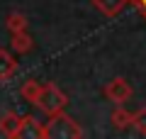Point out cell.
Here are the masks:
<instances>
[{"mask_svg":"<svg viewBox=\"0 0 146 139\" xmlns=\"http://www.w3.org/2000/svg\"><path fill=\"white\" fill-rule=\"evenodd\" d=\"M36 105H39L44 112L56 115L58 110L66 105V95H63V93L58 90L54 83H49V86H44L42 90H39V95H36Z\"/></svg>","mask_w":146,"mask_h":139,"instance_id":"obj_1","label":"cell"},{"mask_svg":"<svg viewBox=\"0 0 146 139\" xmlns=\"http://www.w3.org/2000/svg\"><path fill=\"white\" fill-rule=\"evenodd\" d=\"M46 137H80V129L68 117H54L46 127Z\"/></svg>","mask_w":146,"mask_h":139,"instance_id":"obj_2","label":"cell"},{"mask_svg":"<svg viewBox=\"0 0 146 139\" xmlns=\"http://www.w3.org/2000/svg\"><path fill=\"white\" fill-rule=\"evenodd\" d=\"M98 10H102L105 15H117L124 7V0H95Z\"/></svg>","mask_w":146,"mask_h":139,"instance_id":"obj_3","label":"cell"},{"mask_svg":"<svg viewBox=\"0 0 146 139\" xmlns=\"http://www.w3.org/2000/svg\"><path fill=\"white\" fill-rule=\"evenodd\" d=\"M0 127L5 129L7 134H17V132H22V122L15 117V115H5V117L0 120Z\"/></svg>","mask_w":146,"mask_h":139,"instance_id":"obj_4","label":"cell"},{"mask_svg":"<svg viewBox=\"0 0 146 139\" xmlns=\"http://www.w3.org/2000/svg\"><path fill=\"white\" fill-rule=\"evenodd\" d=\"M12 68H15V63H12V59L7 56L5 51H0V76H10Z\"/></svg>","mask_w":146,"mask_h":139,"instance_id":"obj_5","label":"cell"},{"mask_svg":"<svg viewBox=\"0 0 146 139\" xmlns=\"http://www.w3.org/2000/svg\"><path fill=\"white\" fill-rule=\"evenodd\" d=\"M136 120H139V122H136V124H139V127H141V129H144V132H146V112H141V115H139V117H136Z\"/></svg>","mask_w":146,"mask_h":139,"instance_id":"obj_6","label":"cell"},{"mask_svg":"<svg viewBox=\"0 0 146 139\" xmlns=\"http://www.w3.org/2000/svg\"><path fill=\"white\" fill-rule=\"evenodd\" d=\"M141 5H144V7H146V0H141Z\"/></svg>","mask_w":146,"mask_h":139,"instance_id":"obj_7","label":"cell"}]
</instances>
